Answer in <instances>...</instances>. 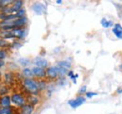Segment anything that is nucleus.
Returning a JSON list of instances; mask_svg holds the SVG:
<instances>
[{
    "label": "nucleus",
    "instance_id": "nucleus-1",
    "mask_svg": "<svg viewBox=\"0 0 122 114\" xmlns=\"http://www.w3.org/2000/svg\"><path fill=\"white\" fill-rule=\"evenodd\" d=\"M21 89L25 95H40L41 91L39 88L38 81L35 79H22Z\"/></svg>",
    "mask_w": 122,
    "mask_h": 114
},
{
    "label": "nucleus",
    "instance_id": "nucleus-2",
    "mask_svg": "<svg viewBox=\"0 0 122 114\" xmlns=\"http://www.w3.org/2000/svg\"><path fill=\"white\" fill-rule=\"evenodd\" d=\"M27 23H28L27 17L17 18L15 20H11L8 22H0V30L11 31L14 29L25 28Z\"/></svg>",
    "mask_w": 122,
    "mask_h": 114
},
{
    "label": "nucleus",
    "instance_id": "nucleus-3",
    "mask_svg": "<svg viewBox=\"0 0 122 114\" xmlns=\"http://www.w3.org/2000/svg\"><path fill=\"white\" fill-rule=\"evenodd\" d=\"M10 99H11V105L16 109H21L24 107L26 102V95L23 92H12L10 94Z\"/></svg>",
    "mask_w": 122,
    "mask_h": 114
},
{
    "label": "nucleus",
    "instance_id": "nucleus-4",
    "mask_svg": "<svg viewBox=\"0 0 122 114\" xmlns=\"http://www.w3.org/2000/svg\"><path fill=\"white\" fill-rule=\"evenodd\" d=\"M24 4H25V2L22 1V0H14L11 5L3 9L0 11V13H3V14H16L20 10H22L24 8Z\"/></svg>",
    "mask_w": 122,
    "mask_h": 114
},
{
    "label": "nucleus",
    "instance_id": "nucleus-5",
    "mask_svg": "<svg viewBox=\"0 0 122 114\" xmlns=\"http://www.w3.org/2000/svg\"><path fill=\"white\" fill-rule=\"evenodd\" d=\"M16 74L12 71H8L3 73L2 75V79H1V81L3 84L9 86L10 89H12V86L14 85L16 81Z\"/></svg>",
    "mask_w": 122,
    "mask_h": 114
},
{
    "label": "nucleus",
    "instance_id": "nucleus-6",
    "mask_svg": "<svg viewBox=\"0 0 122 114\" xmlns=\"http://www.w3.org/2000/svg\"><path fill=\"white\" fill-rule=\"evenodd\" d=\"M59 79L58 68L56 66H51L46 69V80L49 82H56Z\"/></svg>",
    "mask_w": 122,
    "mask_h": 114
},
{
    "label": "nucleus",
    "instance_id": "nucleus-7",
    "mask_svg": "<svg viewBox=\"0 0 122 114\" xmlns=\"http://www.w3.org/2000/svg\"><path fill=\"white\" fill-rule=\"evenodd\" d=\"M86 101V98L84 95H78L77 97L71 99L68 101V105L71 108V109H77L79 107H81L82 105H84Z\"/></svg>",
    "mask_w": 122,
    "mask_h": 114
},
{
    "label": "nucleus",
    "instance_id": "nucleus-8",
    "mask_svg": "<svg viewBox=\"0 0 122 114\" xmlns=\"http://www.w3.org/2000/svg\"><path fill=\"white\" fill-rule=\"evenodd\" d=\"M32 64L34 65V66L41 67V68H43V69H47V68L50 66L48 60H46L45 58L42 56L35 57V58L33 59V61H32Z\"/></svg>",
    "mask_w": 122,
    "mask_h": 114
},
{
    "label": "nucleus",
    "instance_id": "nucleus-9",
    "mask_svg": "<svg viewBox=\"0 0 122 114\" xmlns=\"http://www.w3.org/2000/svg\"><path fill=\"white\" fill-rule=\"evenodd\" d=\"M32 72H33V76H34L35 80H37V81L46 80V69L37 67V66H33L32 67Z\"/></svg>",
    "mask_w": 122,
    "mask_h": 114
},
{
    "label": "nucleus",
    "instance_id": "nucleus-10",
    "mask_svg": "<svg viewBox=\"0 0 122 114\" xmlns=\"http://www.w3.org/2000/svg\"><path fill=\"white\" fill-rule=\"evenodd\" d=\"M32 10L34 11V13L37 15H43L46 13V6L42 3L40 2H36L31 6Z\"/></svg>",
    "mask_w": 122,
    "mask_h": 114
},
{
    "label": "nucleus",
    "instance_id": "nucleus-11",
    "mask_svg": "<svg viewBox=\"0 0 122 114\" xmlns=\"http://www.w3.org/2000/svg\"><path fill=\"white\" fill-rule=\"evenodd\" d=\"M10 107H12L10 95L0 96V108H10Z\"/></svg>",
    "mask_w": 122,
    "mask_h": 114
},
{
    "label": "nucleus",
    "instance_id": "nucleus-12",
    "mask_svg": "<svg viewBox=\"0 0 122 114\" xmlns=\"http://www.w3.org/2000/svg\"><path fill=\"white\" fill-rule=\"evenodd\" d=\"M26 102H27V104L36 107L41 102V98L40 95H26Z\"/></svg>",
    "mask_w": 122,
    "mask_h": 114
},
{
    "label": "nucleus",
    "instance_id": "nucleus-13",
    "mask_svg": "<svg viewBox=\"0 0 122 114\" xmlns=\"http://www.w3.org/2000/svg\"><path fill=\"white\" fill-rule=\"evenodd\" d=\"M58 68H62V69H65L67 71H70L71 70V63L69 62L68 60H60L58 62H56V65Z\"/></svg>",
    "mask_w": 122,
    "mask_h": 114
},
{
    "label": "nucleus",
    "instance_id": "nucleus-14",
    "mask_svg": "<svg viewBox=\"0 0 122 114\" xmlns=\"http://www.w3.org/2000/svg\"><path fill=\"white\" fill-rule=\"evenodd\" d=\"M112 32L117 38L122 40V25L120 24H115L112 28Z\"/></svg>",
    "mask_w": 122,
    "mask_h": 114
},
{
    "label": "nucleus",
    "instance_id": "nucleus-15",
    "mask_svg": "<svg viewBox=\"0 0 122 114\" xmlns=\"http://www.w3.org/2000/svg\"><path fill=\"white\" fill-rule=\"evenodd\" d=\"M19 110L20 114H33L35 112V107L29 104H25L24 107L19 109Z\"/></svg>",
    "mask_w": 122,
    "mask_h": 114
},
{
    "label": "nucleus",
    "instance_id": "nucleus-16",
    "mask_svg": "<svg viewBox=\"0 0 122 114\" xmlns=\"http://www.w3.org/2000/svg\"><path fill=\"white\" fill-rule=\"evenodd\" d=\"M21 76L23 79H34L32 68L30 67H24L21 71Z\"/></svg>",
    "mask_w": 122,
    "mask_h": 114
},
{
    "label": "nucleus",
    "instance_id": "nucleus-17",
    "mask_svg": "<svg viewBox=\"0 0 122 114\" xmlns=\"http://www.w3.org/2000/svg\"><path fill=\"white\" fill-rule=\"evenodd\" d=\"M38 84H39L41 93H43V92H46V90L48 88L49 81L47 80H40V81H38Z\"/></svg>",
    "mask_w": 122,
    "mask_h": 114
},
{
    "label": "nucleus",
    "instance_id": "nucleus-18",
    "mask_svg": "<svg viewBox=\"0 0 122 114\" xmlns=\"http://www.w3.org/2000/svg\"><path fill=\"white\" fill-rule=\"evenodd\" d=\"M114 22L112 21V20H107L106 18H102V20H101V25L103 27V28H110V27H112L113 28V26H114Z\"/></svg>",
    "mask_w": 122,
    "mask_h": 114
},
{
    "label": "nucleus",
    "instance_id": "nucleus-19",
    "mask_svg": "<svg viewBox=\"0 0 122 114\" xmlns=\"http://www.w3.org/2000/svg\"><path fill=\"white\" fill-rule=\"evenodd\" d=\"M30 60L28 58H25V57H23V58H19L17 60V64H19L20 66H22L23 67H28V66L31 65Z\"/></svg>",
    "mask_w": 122,
    "mask_h": 114
},
{
    "label": "nucleus",
    "instance_id": "nucleus-20",
    "mask_svg": "<svg viewBox=\"0 0 122 114\" xmlns=\"http://www.w3.org/2000/svg\"><path fill=\"white\" fill-rule=\"evenodd\" d=\"M10 46H11V41L0 38V49H2V50H10Z\"/></svg>",
    "mask_w": 122,
    "mask_h": 114
},
{
    "label": "nucleus",
    "instance_id": "nucleus-21",
    "mask_svg": "<svg viewBox=\"0 0 122 114\" xmlns=\"http://www.w3.org/2000/svg\"><path fill=\"white\" fill-rule=\"evenodd\" d=\"M10 92H11V89H10L9 86L5 85V84L2 83V86H1V88H0V96L10 95Z\"/></svg>",
    "mask_w": 122,
    "mask_h": 114
},
{
    "label": "nucleus",
    "instance_id": "nucleus-22",
    "mask_svg": "<svg viewBox=\"0 0 122 114\" xmlns=\"http://www.w3.org/2000/svg\"><path fill=\"white\" fill-rule=\"evenodd\" d=\"M15 108L14 107H10V108H1L0 114H14Z\"/></svg>",
    "mask_w": 122,
    "mask_h": 114
},
{
    "label": "nucleus",
    "instance_id": "nucleus-23",
    "mask_svg": "<svg viewBox=\"0 0 122 114\" xmlns=\"http://www.w3.org/2000/svg\"><path fill=\"white\" fill-rule=\"evenodd\" d=\"M67 77H69V78L72 81V82H73V83H76L77 79L79 78V74L74 73L73 70H70V71L68 72V74H67Z\"/></svg>",
    "mask_w": 122,
    "mask_h": 114
},
{
    "label": "nucleus",
    "instance_id": "nucleus-24",
    "mask_svg": "<svg viewBox=\"0 0 122 114\" xmlns=\"http://www.w3.org/2000/svg\"><path fill=\"white\" fill-rule=\"evenodd\" d=\"M13 1H14V0H0V11H1L3 9L7 8L8 6L11 5V4L13 3Z\"/></svg>",
    "mask_w": 122,
    "mask_h": 114
},
{
    "label": "nucleus",
    "instance_id": "nucleus-25",
    "mask_svg": "<svg viewBox=\"0 0 122 114\" xmlns=\"http://www.w3.org/2000/svg\"><path fill=\"white\" fill-rule=\"evenodd\" d=\"M22 46H23V43L21 42L20 40H12V41H11L10 49H13V50H19Z\"/></svg>",
    "mask_w": 122,
    "mask_h": 114
},
{
    "label": "nucleus",
    "instance_id": "nucleus-26",
    "mask_svg": "<svg viewBox=\"0 0 122 114\" xmlns=\"http://www.w3.org/2000/svg\"><path fill=\"white\" fill-rule=\"evenodd\" d=\"M9 56V50H2L0 49V60H4Z\"/></svg>",
    "mask_w": 122,
    "mask_h": 114
},
{
    "label": "nucleus",
    "instance_id": "nucleus-27",
    "mask_svg": "<svg viewBox=\"0 0 122 114\" xmlns=\"http://www.w3.org/2000/svg\"><path fill=\"white\" fill-rule=\"evenodd\" d=\"M67 79L66 78H59L56 81V85L58 86H65L67 84Z\"/></svg>",
    "mask_w": 122,
    "mask_h": 114
},
{
    "label": "nucleus",
    "instance_id": "nucleus-28",
    "mask_svg": "<svg viewBox=\"0 0 122 114\" xmlns=\"http://www.w3.org/2000/svg\"><path fill=\"white\" fill-rule=\"evenodd\" d=\"M97 95H98V93H95V92H86V95H85V97L90 99V98H93L94 96H97Z\"/></svg>",
    "mask_w": 122,
    "mask_h": 114
},
{
    "label": "nucleus",
    "instance_id": "nucleus-29",
    "mask_svg": "<svg viewBox=\"0 0 122 114\" xmlns=\"http://www.w3.org/2000/svg\"><path fill=\"white\" fill-rule=\"evenodd\" d=\"M87 92V87L86 85H83L80 89H79V95H86V93Z\"/></svg>",
    "mask_w": 122,
    "mask_h": 114
},
{
    "label": "nucleus",
    "instance_id": "nucleus-30",
    "mask_svg": "<svg viewBox=\"0 0 122 114\" xmlns=\"http://www.w3.org/2000/svg\"><path fill=\"white\" fill-rule=\"evenodd\" d=\"M5 65H6V62H5L4 60H0V69H1L2 67H4Z\"/></svg>",
    "mask_w": 122,
    "mask_h": 114
},
{
    "label": "nucleus",
    "instance_id": "nucleus-31",
    "mask_svg": "<svg viewBox=\"0 0 122 114\" xmlns=\"http://www.w3.org/2000/svg\"><path fill=\"white\" fill-rule=\"evenodd\" d=\"M117 94H122V87H119V88H117Z\"/></svg>",
    "mask_w": 122,
    "mask_h": 114
},
{
    "label": "nucleus",
    "instance_id": "nucleus-32",
    "mask_svg": "<svg viewBox=\"0 0 122 114\" xmlns=\"http://www.w3.org/2000/svg\"><path fill=\"white\" fill-rule=\"evenodd\" d=\"M56 4H58V5H61V4L63 3V1H62V0H56Z\"/></svg>",
    "mask_w": 122,
    "mask_h": 114
},
{
    "label": "nucleus",
    "instance_id": "nucleus-33",
    "mask_svg": "<svg viewBox=\"0 0 122 114\" xmlns=\"http://www.w3.org/2000/svg\"><path fill=\"white\" fill-rule=\"evenodd\" d=\"M119 68H120V69H122V64H120V66H119Z\"/></svg>",
    "mask_w": 122,
    "mask_h": 114
},
{
    "label": "nucleus",
    "instance_id": "nucleus-34",
    "mask_svg": "<svg viewBox=\"0 0 122 114\" xmlns=\"http://www.w3.org/2000/svg\"><path fill=\"white\" fill-rule=\"evenodd\" d=\"M1 86H2V81H0V88H1Z\"/></svg>",
    "mask_w": 122,
    "mask_h": 114
},
{
    "label": "nucleus",
    "instance_id": "nucleus-35",
    "mask_svg": "<svg viewBox=\"0 0 122 114\" xmlns=\"http://www.w3.org/2000/svg\"><path fill=\"white\" fill-rule=\"evenodd\" d=\"M33 114H38V113H37V112H34V113H33Z\"/></svg>",
    "mask_w": 122,
    "mask_h": 114
},
{
    "label": "nucleus",
    "instance_id": "nucleus-36",
    "mask_svg": "<svg viewBox=\"0 0 122 114\" xmlns=\"http://www.w3.org/2000/svg\"><path fill=\"white\" fill-rule=\"evenodd\" d=\"M0 109H1V108H0Z\"/></svg>",
    "mask_w": 122,
    "mask_h": 114
}]
</instances>
